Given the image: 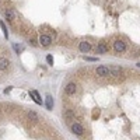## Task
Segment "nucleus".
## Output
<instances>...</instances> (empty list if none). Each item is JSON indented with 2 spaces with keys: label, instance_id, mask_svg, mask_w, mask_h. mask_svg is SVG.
I'll return each instance as SVG.
<instances>
[{
  "label": "nucleus",
  "instance_id": "nucleus-16",
  "mask_svg": "<svg viewBox=\"0 0 140 140\" xmlns=\"http://www.w3.org/2000/svg\"><path fill=\"white\" fill-rule=\"evenodd\" d=\"M84 59H86V60H88V62H95V60H97V58H88V56H86Z\"/></svg>",
  "mask_w": 140,
  "mask_h": 140
},
{
  "label": "nucleus",
  "instance_id": "nucleus-8",
  "mask_svg": "<svg viewBox=\"0 0 140 140\" xmlns=\"http://www.w3.org/2000/svg\"><path fill=\"white\" fill-rule=\"evenodd\" d=\"M109 74H112L114 77H119L122 74V69L118 66H112V67H109Z\"/></svg>",
  "mask_w": 140,
  "mask_h": 140
},
{
  "label": "nucleus",
  "instance_id": "nucleus-7",
  "mask_svg": "<svg viewBox=\"0 0 140 140\" xmlns=\"http://www.w3.org/2000/svg\"><path fill=\"white\" fill-rule=\"evenodd\" d=\"M64 91H66V94L67 95H73L76 94V91H77V86L76 83H69L66 86V88H64Z\"/></svg>",
  "mask_w": 140,
  "mask_h": 140
},
{
  "label": "nucleus",
  "instance_id": "nucleus-12",
  "mask_svg": "<svg viewBox=\"0 0 140 140\" xmlns=\"http://www.w3.org/2000/svg\"><path fill=\"white\" fill-rule=\"evenodd\" d=\"M97 53H108V46L105 45L104 42H101V44H98V46H97Z\"/></svg>",
  "mask_w": 140,
  "mask_h": 140
},
{
  "label": "nucleus",
  "instance_id": "nucleus-13",
  "mask_svg": "<svg viewBox=\"0 0 140 140\" xmlns=\"http://www.w3.org/2000/svg\"><path fill=\"white\" fill-rule=\"evenodd\" d=\"M28 119H30V120H32V122H38V120H39V116L36 115V112L30 111V112H28Z\"/></svg>",
  "mask_w": 140,
  "mask_h": 140
},
{
  "label": "nucleus",
  "instance_id": "nucleus-14",
  "mask_svg": "<svg viewBox=\"0 0 140 140\" xmlns=\"http://www.w3.org/2000/svg\"><path fill=\"white\" fill-rule=\"evenodd\" d=\"M0 27H2V31H3V35H4V38H8V32H7L6 24H4L3 21H0Z\"/></svg>",
  "mask_w": 140,
  "mask_h": 140
},
{
  "label": "nucleus",
  "instance_id": "nucleus-1",
  "mask_svg": "<svg viewBox=\"0 0 140 140\" xmlns=\"http://www.w3.org/2000/svg\"><path fill=\"white\" fill-rule=\"evenodd\" d=\"M114 49H115V52L120 53L126 49V44L122 41V39H116V41L114 42Z\"/></svg>",
  "mask_w": 140,
  "mask_h": 140
},
{
  "label": "nucleus",
  "instance_id": "nucleus-9",
  "mask_svg": "<svg viewBox=\"0 0 140 140\" xmlns=\"http://www.w3.org/2000/svg\"><path fill=\"white\" fill-rule=\"evenodd\" d=\"M30 95H31V98H32V100H34V101L36 102V104H38V105H41V104H42V100H41V97H39V94H38V92H36V91H35V90L30 91Z\"/></svg>",
  "mask_w": 140,
  "mask_h": 140
},
{
  "label": "nucleus",
  "instance_id": "nucleus-5",
  "mask_svg": "<svg viewBox=\"0 0 140 140\" xmlns=\"http://www.w3.org/2000/svg\"><path fill=\"white\" fill-rule=\"evenodd\" d=\"M78 49H80V52H83V53H88L91 49V44L87 41H81L80 45H78Z\"/></svg>",
  "mask_w": 140,
  "mask_h": 140
},
{
  "label": "nucleus",
  "instance_id": "nucleus-15",
  "mask_svg": "<svg viewBox=\"0 0 140 140\" xmlns=\"http://www.w3.org/2000/svg\"><path fill=\"white\" fill-rule=\"evenodd\" d=\"M46 62H48L49 64H53V58L50 55H48V56H46Z\"/></svg>",
  "mask_w": 140,
  "mask_h": 140
},
{
  "label": "nucleus",
  "instance_id": "nucleus-11",
  "mask_svg": "<svg viewBox=\"0 0 140 140\" xmlns=\"http://www.w3.org/2000/svg\"><path fill=\"white\" fill-rule=\"evenodd\" d=\"M45 105H46V109H49V111H52L53 109V98H52V95H46Z\"/></svg>",
  "mask_w": 140,
  "mask_h": 140
},
{
  "label": "nucleus",
  "instance_id": "nucleus-20",
  "mask_svg": "<svg viewBox=\"0 0 140 140\" xmlns=\"http://www.w3.org/2000/svg\"><path fill=\"white\" fill-rule=\"evenodd\" d=\"M137 67H140V62H139V63H137Z\"/></svg>",
  "mask_w": 140,
  "mask_h": 140
},
{
  "label": "nucleus",
  "instance_id": "nucleus-19",
  "mask_svg": "<svg viewBox=\"0 0 140 140\" xmlns=\"http://www.w3.org/2000/svg\"><path fill=\"white\" fill-rule=\"evenodd\" d=\"M11 88H13V87H7L6 90H4V92H6V94H8V92L11 91Z\"/></svg>",
  "mask_w": 140,
  "mask_h": 140
},
{
  "label": "nucleus",
  "instance_id": "nucleus-6",
  "mask_svg": "<svg viewBox=\"0 0 140 140\" xmlns=\"http://www.w3.org/2000/svg\"><path fill=\"white\" fill-rule=\"evenodd\" d=\"M95 73H97L100 77H106V76H109V69L105 67V66H100V67H97Z\"/></svg>",
  "mask_w": 140,
  "mask_h": 140
},
{
  "label": "nucleus",
  "instance_id": "nucleus-2",
  "mask_svg": "<svg viewBox=\"0 0 140 140\" xmlns=\"http://www.w3.org/2000/svg\"><path fill=\"white\" fill-rule=\"evenodd\" d=\"M72 132H73L74 134H77V136H81V134L84 133V128L80 125V123L74 122L73 125H72Z\"/></svg>",
  "mask_w": 140,
  "mask_h": 140
},
{
  "label": "nucleus",
  "instance_id": "nucleus-18",
  "mask_svg": "<svg viewBox=\"0 0 140 140\" xmlns=\"http://www.w3.org/2000/svg\"><path fill=\"white\" fill-rule=\"evenodd\" d=\"M14 49L17 50V53H20V50H21V49H22V48H20V46H18V45H14Z\"/></svg>",
  "mask_w": 140,
  "mask_h": 140
},
{
  "label": "nucleus",
  "instance_id": "nucleus-17",
  "mask_svg": "<svg viewBox=\"0 0 140 140\" xmlns=\"http://www.w3.org/2000/svg\"><path fill=\"white\" fill-rule=\"evenodd\" d=\"M30 44H31L32 46H36V45H38V42L35 41V39H30Z\"/></svg>",
  "mask_w": 140,
  "mask_h": 140
},
{
  "label": "nucleus",
  "instance_id": "nucleus-3",
  "mask_svg": "<svg viewBox=\"0 0 140 140\" xmlns=\"http://www.w3.org/2000/svg\"><path fill=\"white\" fill-rule=\"evenodd\" d=\"M38 42H39V45H42V46H49L52 44V38H50L49 35H41Z\"/></svg>",
  "mask_w": 140,
  "mask_h": 140
},
{
  "label": "nucleus",
  "instance_id": "nucleus-4",
  "mask_svg": "<svg viewBox=\"0 0 140 140\" xmlns=\"http://www.w3.org/2000/svg\"><path fill=\"white\" fill-rule=\"evenodd\" d=\"M4 16H6V18L8 21H14L16 20V17H17V14H16V11H14V8H4Z\"/></svg>",
  "mask_w": 140,
  "mask_h": 140
},
{
  "label": "nucleus",
  "instance_id": "nucleus-10",
  "mask_svg": "<svg viewBox=\"0 0 140 140\" xmlns=\"http://www.w3.org/2000/svg\"><path fill=\"white\" fill-rule=\"evenodd\" d=\"M10 66V60L6 58H0V70H7Z\"/></svg>",
  "mask_w": 140,
  "mask_h": 140
}]
</instances>
